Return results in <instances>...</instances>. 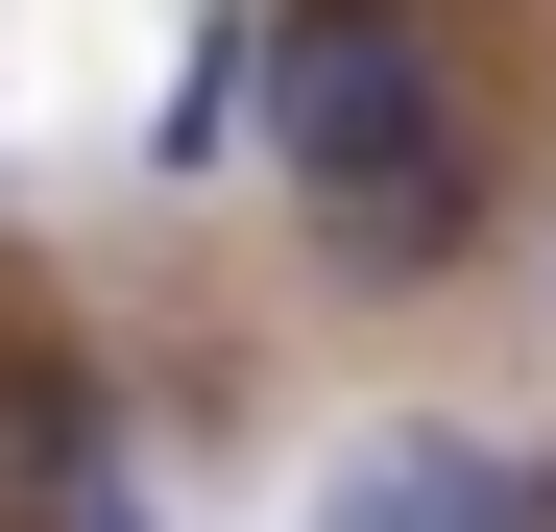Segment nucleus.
<instances>
[{"instance_id":"f257e3e1","label":"nucleus","mask_w":556,"mask_h":532,"mask_svg":"<svg viewBox=\"0 0 556 532\" xmlns=\"http://www.w3.org/2000/svg\"><path fill=\"white\" fill-rule=\"evenodd\" d=\"M242 98H266V145H291V194H315V242L363 266V291H435V266L484 242V145H459L412 0H266Z\"/></svg>"},{"instance_id":"f03ea898","label":"nucleus","mask_w":556,"mask_h":532,"mask_svg":"<svg viewBox=\"0 0 556 532\" xmlns=\"http://www.w3.org/2000/svg\"><path fill=\"white\" fill-rule=\"evenodd\" d=\"M0 508H98V388H73V364H25V388H0Z\"/></svg>"},{"instance_id":"7ed1b4c3","label":"nucleus","mask_w":556,"mask_h":532,"mask_svg":"<svg viewBox=\"0 0 556 532\" xmlns=\"http://www.w3.org/2000/svg\"><path fill=\"white\" fill-rule=\"evenodd\" d=\"M315 532H435V435H363V460L315 484Z\"/></svg>"},{"instance_id":"20e7f679","label":"nucleus","mask_w":556,"mask_h":532,"mask_svg":"<svg viewBox=\"0 0 556 532\" xmlns=\"http://www.w3.org/2000/svg\"><path fill=\"white\" fill-rule=\"evenodd\" d=\"M435 532H556V460H484V435H435Z\"/></svg>"},{"instance_id":"39448f33","label":"nucleus","mask_w":556,"mask_h":532,"mask_svg":"<svg viewBox=\"0 0 556 532\" xmlns=\"http://www.w3.org/2000/svg\"><path fill=\"white\" fill-rule=\"evenodd\" d=\"M73 532H146V508H122V484H98V508H73Z\"/></svg>"}]
</instances>
